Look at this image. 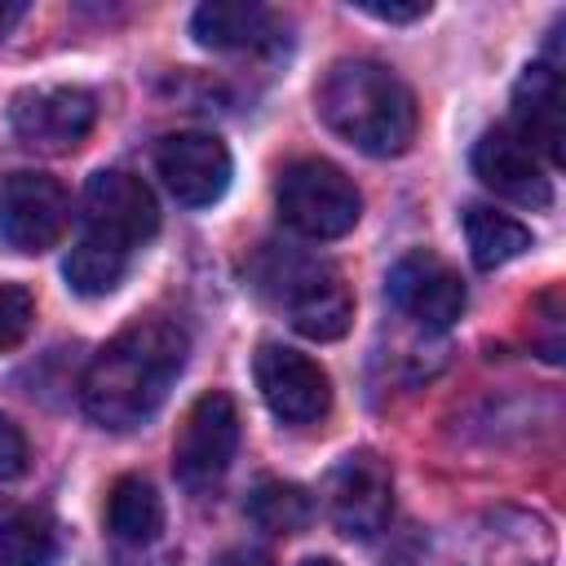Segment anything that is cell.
Instances as JSON below:
<instances>
[{"label":"cell","instance_id":"cell-1","mask_svg":"<svg viewBox=\"0 0 566 566\" xmlns=\"http://www.w3.org/2000/svg\"><path fill=\"white\" fill-rule=\"evenodd\" d=\"M190 336L172 318H137L115 332L80 376V407L93 424L128 433L146 424L181 376Z\"/></svg>","mask_w":566,"mask_h":566},{"label":"cell","instance_id":"cell-2","mask_svg":"<svg viewBox=\"0 0 566 566\" xmlns=\"http://www.w3.org/2000/svg\"><path fill=\"white\" fill-rule=\"evenodd\" d=\"M159 230V203L150 186L124 168H102L84 186L80 239L66 252V287L75 296H106L124 283L137 248Z\"/></svg>","mask_w":566,"mask_h":566},{"label":"cell","instance_id":"cell-3","mask_svg":"<svg viewBox=\"0 0 566 566\" xmlns=\"http://www.w3.org/2000/svg\"><path fill=\"white\" fill-rule=\"evenodd\" d=\"M314 106L323 124L345 137L354 150L389 159L402 155L416 137V97L385 62L371 57H340L327 66Z\"/></svg>","mask_w":566,"mask_h":566},{"label":"cell","instance_id":"cell-4","mask_svg":"<svg viewBox=\"0 0 566 566\" xmlns=\"http://www.w3.org/2000/svg\"><path fill=\"white\" fill-rule=\"evenodd\" d=\"M261 292L283 310V318L310 336V340H336L349 332L354 318V296L345 274L332 261L305 256V252H265L256 265Z\"/></svg>","mask_w":566,"mask_h":566},{"label":"cell","instance_id":"cell-5","mask_svg":"<svg viewBox=\"0 0 566 566\" xmlns=\"http://www.w3.org/2000/svg\"><path fill=\"white\" fill-rule=\"evenodd\" d=\"M279 217L305 239H340L358 226L363 195L332 159H292L274 186Z\"/></svg>","mask_w":566,"mask_h":566},{"label":"cell","instance_id":"cell-6","mask_svg":"<svg viewBox=\"0 0 566 566\" xmlns=\"http://www.w3.org/2000/svg\"><path fill=\"white\" fill-rule=\"evenodd\" d=\"M239 451V407L230 394L208 389L190 402L172 438V473L186 491H208L226 478Z\"/></svg>","mask_w":566,"mask_h":566},{"label":"cell","instance_id":"cell-7","mask_svg":"<svg viewBox=\"0 0 566 566\" xmlns=\"http://www.w3.org/2000/svg\"><path fill=\"white\" fill-rule=\"evenodd\" d=\"M97 124V97L80 84H35L13 93L9 128L35 155H71Z\"/></svg>","mask_w":566,"mask_h":566},{"label":"cell","instance_id":"cell-8","mask_svg":"<svg viewBox=\"0 0 566 566\" xmlns=\"http://www.w3.org/2000/svg\"><path fill=\"white\" fill-rule=\"evenodd\" d=\"M71 226V195L57 177L18 168L0 181V239L13 252L40 256Z\"/></svg>","mask_w":566,"mask_h":566},{"label":"cell","instance_id":"cell-9","mask_svg":"<svg viewBox=\"0 0 566 566\" xmlns=\"http://www.w3.org/2000/svg\"><path fill=\"white\" fill-rule=\"evenodd\" d=\"M385 292H389L394 310L407 314L411 323H420L424 332H447L469 305V292H464V279L455 274V265L429 248L398 256Z\"/></svg>","mask_w":566,"mask_h":566},{"label":"cell","instance_id":"cell-10","mask_svg":"<svg viewBox=\"0 0 566 566\" xmlns=\"http://www.w3.org/2000/svg\"><path fill=\"white\" fill-rule=\"evenodd\" d=\"M389 513H394L389 464L367 447L340 455V464L327 478V517L336 522V531L349 539H371L385 531Z\"/></svg>","mask_w":566,"mask_h":566},{"label":"cell","instance_id":"cell-11","mask_svg":"<svg viewBox=\"0 0 566 566\" xmlns=\"http://www.w3.org/2000/svg\"><path fill=\"white\" fill-rule=\"evenodd\" d=\"M252 376H256V389H261L265 407L283 424H314L332 407V380H327V371L310 354H301L292 345L265 340L256 349V358H252Z\"/></svg>","mask_w":566,"mask_h":566},{"label":"cell","instance_id":"cell-12","mask_svg":"<svg viewBox=\"0 0 566 566\" xmlns=\"http://www.w3.org/2000/svg\"><path fill=\"white\" fill-rule=\"evenodd\" d=\"M155 172L164 177L168 195L186 208H208L230 186V150L212 133H168L155 146Z\"/></svg>","mask_w":566,"mask_h":566},{"label":"cell","instance_id":"cell-13","mask_svg":"<svg viewBox=\"0 0 566 566\" xmlns=\"http://www.w3.org/2000/svg\"><path fill=\"white\" fill-rule=\"evenodd\" d=\"M473 172L482 177V186H491L495 195H504V199H513L522 208H548L553 203L548 168L535 159V150L509 124H495V128H486L478 137Z\"/></svg>","mask_w":566,"mask_h":566},{"label":"cell","instance_id":"cell-14","mask_svg":"<svg viewBox=\"0 0 566 566\" xmlns=\"http://www.w3.org/2000/svg\"><path fill=\"white\" fill-rule=\"evenodd\" d=\"M509 128L535 150L544 168L562 164V128H566V93L553 62H531L513 84V119Z\"/></svg>","mask_w":566,"mask_h":566},{"label":"cell","instance_id":"cell-15","mask_svg":"<svg viewBox=\"0 0 566 566\" xmlns=\"http://www.w3.org/2000/svg\"><path fill=\"white\" fill-rule=\"evenodd\" d=\"M190 31L217 53H261L279 44V18L256 0H208L195 9Z\"/></svg>","mask_w":566,"mask_h":566},{"label":"cell","instance_id":"cell-16","mask_svg":"<svg viewBox=\"0 0 566 566\" xmlns=\"http://www.w3.org/2000/svg\"><path fill=\"white\" fill-rule=\"evenodd\" d=\"M57 553V522L40 504L0 500V566H53Z\"/></svg>","mask_w":566,"mask_h":566},{"label":"cell","instance_id":"cell-17","mask_svg":"<svg viewBox=\"0 0 566 566\" xmlns=\"http://www.w3.org/2000/svg\"><path fill=\"white\" fill-rule=\"evenodd\" d=\"M106 531L119 544H133V548L159 539V531H164V500H159V491L142 473L115 478V486L106 495Z\"/></svg>","mask_w":566,"mask_h":566},{"label":"cell","instance_id":"cell-18","mask_svg":"<svg viewBox=\"0 0 566 566\" xmlns=\"http://www.w3.org/2000/svg\"><path fill=\"white\" fill-rule=\"evenodd\" d=\"M464 239H469V256H473L478 270L509 265L513 256H522L535 243V234L517 217H509L491 203H469L464 208Z\"/></svg>","mask_w":566,"mask_h":566},{"label":"cell","instance_id":"cell-19","mask_svg":"<svg viewBox=\"0 0 566 566\" xmlns=\"http://www.w3.org/2000/svg\"><path fill=\"white\" fill-rule=\"evenodd\" d=\"M248 517L256 531L265 535H301L314 522V500L305 486L283 482V478H265L252 486L248 495Z\"/></svg>","mask_w":566,"mask_h":566},{"label":"cell","instance_id":"cell-20","mask_svg":"<svg viewBox=\"0 0 566 566\" xmlns=\"http://www.w3.org/2000/svg\"><path fill=\"white\" fill-rule=\"evenodd\" d=\"M531 345L539 349V358L562 363L566 349V323H562V287H544L531 301Z\"/></svg>","mask_w":566,"mask_h":566},{"label":"cell","instance_id":"cell-21","mask_svg":"<svg viewBox=\"0 0 566 566\" xmlns=\"http://www.w3.org/2000/svg\"><path fill=\"white\" fill-rule=\"evenodd\" d=\"M31 318H35V296L22 283H0V354L27 340Z\"/></svg>","mask_w":566,"mask_h":566},{"label":"cell","instance_id":"cell-22","mask_svg":"<svg viewBox=\"0 0 566 566\" xmlns=\"http://www.w3.org/2000/svg\"><path fill=\"white\" fill-rule=\"evenodd\" d=\"M27 460H31V451H27L22 429L0 411V482L22 478V473H27Z\"/></svg>","mask_w":566,"mask_h":566},{"label":"cell","instance_id":"cell-23","mask_svg":"<svg viewBox=\"0 0 566 566\" xmlns=\"http://www.w3.org/2000/svg\"><path fill=\"white\" fill-rule=\"evenodd\" d=\"M358 9L363 13H371V18H380V22H416V18H424L429 13V4L424 0H411V4H380V0H358Z\"/></svg>","mask_w":566,"mask_h":566},{"label":"cell","instance_id":"cell-24","mask_svg":"<svg viewBox=\"0 0 566 566\" xmlns=\"http://www.w3.org/2000/svg\"><path fill=\"white\" fill-rule=\"evenodd\" d=\"M217 566H270V557L261 548H226L217 557Z\"/></svg>","mask_w":566,"mask_h":566},{"label":"cell","instance_id":"cell-25","mask_svg":"<svg viewBox=\"0 0 566 566\" xmlns=\"http://www.w3.org/2000/svg\"><path fill=\"white\" fill-rule=\"evenodd\" d=\"M22 18H27V4H22V0H0V40H4Z\"/></svg>","mask_w":566,"mask_h":566},{"label":"cell","instance_id":"cell-26","mask_svg":"<svg viewBox=\"0 0 566 566\" xmlns=\"http://www.w3.org/2000/svg\"><path fill=\"white\" fill-rule=\"evenodd\" d=\"M301 566H336L332 557H310V562H301Z\"/></svg>","mask_w":566,"mask_h":566}]
</instances>
